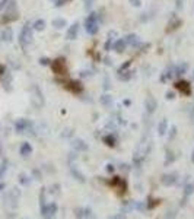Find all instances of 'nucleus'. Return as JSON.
I'll list each match as a JSON object with an SVG mask.
<instances>
[{
  "label": "nucleus",
  "mask_w": 194,
  "mask_h": 219,
  "mask_svg": "<svg viewBox=\"0 0 194 219\" xmlns=\"http://www.w3.org/2000/svg\"><path fill=\"white\" fill-rule=\"evenodd\" d=\"M104 140L107 142V145H108V146H114V145H115V143H114V142H115V139H114L111 135L107 136V137H104Z\"/></svg>",
  "instance_id": "nucleus-19"
},
{
  "label": "nucleus",
  "mask_w": 194,
  "mask_h": 219,
  "mask_svg": "<svg viewBox=\"0 0 194 219\" xmlns=\"http://www.w3.org/2000/svg\"><path fill=\"white\" fill-rule=\"evenodd\" d=\"M53 25H54L55 28H63V26H66V21L64 19H54Z\"/></svg>",
  "instance_id": "nucleus-16"
},
{
  "label": "nucleus",
  "mask_w": 194,
  "mask_h": 219,
  "mask_svg": "<svg viewBox=\"0 0 194 219\" xmlns=\"http://www.w3.org/2000/svg\"><path fill=\"white\" fill-rule=\"evenodd\" d=\"M2 189H5V184H2V183H0V191H2Z\"/></svg>",
  "instance_id": "nucleus-28"
},
{
  "label": "nucleus",
  "mask_w": 194,
  "mask_h": 219,
  "mask_svg": "<svg viewBox=\"0 0 194 219\" xmlns=\"http://www.w3.org/2000/svg\"><path fill=\"white\" fill-rule=\"evenodd\" d=\"M86 31L89 34H96V31H98V22H96V15L95 13H91L89 18L86 19Z\"/></svg>",
  "instance_id": "nucleus-3"
},
{
  "label": "nucleus",
  "mask_w": 194,
  "mask_h": 219,
  "mask_svg": "<svg viewBox=\"0 0 194 219\" xmlns=\"http://www.w3.org/2000/svg\"><path fill=\"white\" fill-rule=\"evenodd\" d=\"M155 108H156V101L152 96H148V99H146V110L149 112H153Z\"/></svg>",
  "instance_id": "nucleus-10"
},
{
  "label": "nucleus",
  "mask_w": 194,
  "mask_h": 219,
  "mask_svg": "<svg viewBox=\"0 0 194 219\" xmlns=\"http://www.w3.org/2000/svg\"><path fill=\"white\" fill-rule=\"evenodd\" d=\"M53 70L57 75H67V67H66V63L63 59H57L54 63H53Z\"/></svg>",
  "instance_id": "nucleus-4"
},
{
  "label": "nucleus",
  "mask_w": 194,
  "mask_h": 219,
  "mask_svg": "<svg viewBox=\"0 0 194 219\" xmlns=\"http://www.w3.org/2000/svg\"><path fill=\"white\" fill-rule=\"evenodd\" d=\"M133 3L131 5H134V6H140V0H131Z\"/></svg>",
  "instance_id": "nucleus-26"
},
{
  "label": "nucleus",
  "mask_w": 194,
  "mask_h": 219,
  "mask_svg": "<svg viewBox=\"0 0 194 219\" xmlns=\"http://www.w3.org/2000/svg\"><path fill=\"white\" fill-rule=\"evenodd\" d=\"M166 98H168V99H172V98H174V94H172V92H168V94H166Z\"/></svg>",
  "instance_id": "nucleus-25"
},
{
  "label": "nucleus",
  "mask_w": 194,
  "mask_h": 219,
  "mask_svg": "<svg viewBox=\"0 0 194 219\" xmlns=\"http://www.w3.org/2000/svg\"><path fill=\"white\" fill-rule=\"evenodd\" d=\"M78 31H79V25L78 23H73L72 26L69 28V31H67V38L75 39L76 37H78Z\"/></svg>",
  "instance_id": "nucleus-8"
},
{
  "label": "nucleus",
  "mask_w": 194,
  "mask_h": 219,
  "mask_svg": "<svg viewBox=\"0 0 194 219\" xmlns=\"http://www.w3.org/2000/svg\"><path fill=\"white\" fill-rule=\"evenodd\" d=\"M166 129H168V121H166V120H162L161 124L158 126V132H159V135H165Z\"/></svg>",
  "instance_id": "nucleus-13"
},
{
  "label": "nucleus",
  "mask_w": 194,
  "mask_h": 219,
  "mask_svg": "<svg viewBox=\"0 0 194 219\" xmlns=\"http://www.w3.org/2000/svg\"><path fill=\"white\" fill-rule=\"evenodd\" d=\"M175 88L180 89L181 92H184L185 95H190V94H191V86H190L188 82H185V80H180V82H177V83H175Z\"/></svg>",
  "instance_id": "nucleus-5"
},
{
  "label": "nucleus",
  "mask_w": 194,
  "mask_h": 219,
  "mask_svg": "<svg viewBox=\"0 0 194 219\" xmlns=\"http://www.w3.org/2000/svg\"><path fill=\"white\" fill-rule=\"evenodd\" d=\"M101 102L105 104V105H108V102H110V95H104L102 98H101Z\"/></svg>",
  "instance_id": "nucleus-21"
},
{
  "label": "nucleus",
  "mask_w": 194,
  "mask_h": 219,
  "mask_svg": "<svg viewBox=\"0 0 194 219\" xmlns=\"http://www.w3.org/2000/svg\"><path fill=\"white\" fill-rule=\"evenodd\" d=\"M18 19V10H16V2L15 0H10L9 5L6 7V12L3 18H2V22L3 23H7V22H12V21H16Z\"/></svg>",
  "instance_id": "nucleus-1"
},
{
  "label": "nucleus",
  "mask_w": 194,
  "mask_h": 219,
  "mask_svg": "<svg viewBox=\"0 0 194 219\" xmlns=\"http://www.w3.org/2000/svg\"><path fill=\"white\" fill-rule=\"evenodd\" d=\"M191 191H193V185H187V190H185V194L188 196V194L191 193Z\"/></svg>",
  "instance_id": "nucleus-24"
},
{
  "label": "nucleus",
  "mask_w": 194,
  "mask_h": 219,
  "mask_svg": "<svg viewBox=\"0 0 194 219\" xmlns=\"http://www.w3.org/2000/svg\"><path fill=\"white\" fill-rule=\"evenodd\" d=\"M2 38L5 39V41H10L12 39V29H5L3 32H2Z\"/></svg>",
  "instance_id": "nucleus-15"
},
{
  "label": "nucleus",
  "mask_w": 194,
  "mask_h": 219,
  "mask_svg": "<svg viewBox=\"0 0 194 219\" xmlns=\"http://www.w3.org/2000/svg\"><path fill=\"white\" fill-rule=\"evenodd\" d=\"M193 162H194V151H193Z\"/></svg>",
  "instance_id": "nucleus-29"
},
{
  "label": "nucleus",
  "mask_w": 194,
  "mask_h": 219,
  "mask_svg": "<svg viewBox=\"0 0 194 219\" xmlns=\"http://www.w3.org/2000/svg\"><path fill=\"white\" fill-rule=\"evenodd\" d=\"M44 26H45V22H44V21H41V19L34 23V29H37V31H42V29H44Z\"/></svg>",
  "instance_id": "nucleus-17"
},
{
  "label": "nucleus",
  "mask_w": 194,
  "mask_h": 219,
  "mask_svg": "<svg viewBox=\"0 0 194 219\" xmlns=\"http://www.w3.org/2000/svg\"><path fill=\"white\" fill-rule=\"evenodd\" d=\"M175 177H177L175 174L164 175V178H162V184H165V185H171V184H174V183L177 181V178H175Z\"/></svg>",
  "instance_id": "nucleus-9"
},
{
  "label": "nucleus",
  "mask_w": 194,
  "mask_h": 219,
  "mask_svg": "<svg viewBox=\"0 0 194 219\" xmlns=\"http://www.w3.org/2000/svg\"><path fill=\"white\" fill-rule=\"evenodd\" d=\"M66 88L69 91H72V92H80L82 91V85L79 82H70L69 85H66Z\"/></svg>",
  "instance_id": "nucleus-11"
},
{
  "label": "nucleus",
  "mask_w": 194,
  "mask_h": 219,
  "mask_svg": "<svg viewBox=\"0 0 194 219\" xmlns=\"http://www.w3.org/2000/svg\"><path fill=\"white\" fill-rule=\"evenodd\" d=\"M124 47H126V41H124V39H118L115 44H114V50L120 53V51H123Z\"/></svg>",
  "instance_id": "nucleus-14"
},
{
  "label": "nucleus",
  "mask_w": 194,
  "mask_h": 219,
  "mask_svg": "<svg viewBox=\"0 0 194 219\" xmlns=\"http://www.w3.org/2000/svg\"><path fill=\"white\" fill-rule=\"evenodd\" d=\"M31 152H32V148L29 143H22L21 146V155L22 156H28V155H31Z\"/></svg>",
  "instance_id": "nucleus-12"
},
{
  "label": "nucleus",
  "mask_w": 194,
  "mask_h": 219,
  "mask_svg": "<svg viewBox=\"0 0 194 219\" xmlns=\"http://www.w3.org/2000/svg\"><path fill=\"white\" fill-rule=\"evenodd\" d=\"M82 143H83L82 140H78V142H76V148H78V146H79L80 149H86V145H82Z\"/></svg>",
  "instance_id": "nucleus-22"
},
{
  "label": "nucleus",
  "mask_w": 194,
  "mask_h": 219,
  "mask_svg": "<svg viewBox=\"0 0 194 219\" xmlns=\"http://www.w3.org/2000/svg\"><path fill=\"white\" fill-rule=\"evenodd\" d=\"M15 129H16L18 133H25V132L29 129V121H26V120H19V121L15 124Z\"/></svg>",
  "instance_id": "nucleus-7"
},
{
  "label": "nucleus",
  "mask_w": 194,
  "mask_h": 219,
  "mask_svg": "<svg viewBox=\"0 0 194 219\" xmlns=\"http://www.w3.org/2000/svg\"><path fill=\"white\" fill-rule=\"evenodd\" d=\"M47 63H48L47 59H41V64H47Z\"/></svg>",
  "instance_id": "nucleus-27"
},
{
  "label": "nucleus",
  "mask_w": 194,
  "mask_h": 219,
  "mask_svg": "<svg viewBox=\"0 0 194 219\" xmlns=\"http://www.w3.org/2000/svg\"><path fill=\"white\" fill-rule=\"evenodd\" d=\"M21 183H22V184H28L29 180H26V177H25V175H21Z\"/></svg>",
  "instance_id": "nucleus-23"
},
{
  "label": "nucleus",
  "mask_w": 194,
  "mask_h": 219,
  "mask_svg": "<svg viewBox=\"0 0 194 219\" xmlns=\"http://www.w3.org/2000/svg\"><path fill=\"white\" fill-rule=\"evenodd\" d=\"M127 41L130 44H136V43H137V37H136V35H128Z\"/></svg>",
  "instance_id": "nucleus-20"
},
{
  "label": "nucleus",
  "mask_w": 194,
  "mask_h": 219,
  "mask_svg": "<svg viewBox=\"0 0 194 219\" xmlns=\"http://www.w3.org/2000/svg\"><path fill=\"white\" fill-rule=\"evenodd\" d=\"M6 168H7V161H3L2 165H0V178H3V175L6 172Z\"/></svg>",
  "instance_id": "nucleus-18"
},
{
  "label": "nucleus",
  "mask_w": 194,
  "mask_h": 219,
  "mask_svg": "<svg viewBox=\"0 0 194 219\" xmlns=\"http://www.w3.org/2000/svg\"><path fill=\"white\" fill-rule=\"evenodd\" d=\"M111 184L114 185V187H115V189H117L118 191H120V193H123V191H126V181H124V180H121L120 177H115L114 180L111 181Z\"/></svg>",
  "instance_id": "nucleus-6"
},
{
  "label": "nucleus",
  "mask_w": 194,
  "mask_h": 219,
  "mask_svg": "<svg viewBox=\"0 0 194 219\" xmlns=\"http://www.w3.org/2000/svg\"><path fill=\"white\" fill-rule=\"evenodd\" d=\"M31 38H32V31H31V25L26 23L25 26L21 31V35H19V44L22 45L23 48H26V45L31 43Z\"/></svg>",
  "instance_id": "nucleus-2"
}]
</instances>
